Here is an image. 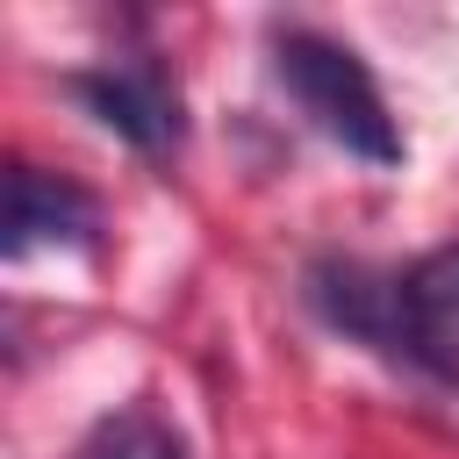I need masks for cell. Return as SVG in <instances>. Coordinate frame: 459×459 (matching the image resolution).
Returning a JSON list of instances; mask_svg holds the SVG:
<instances>
[{"mask_svg":"<svg viewBox=\"0 0 459 459\" xmlns=\"http://www.w3.org/2000/svg\"><path fill=\"white\" fill-rule=\"evenodd\" d=\"M301 301H308L337 337H351V344L380 351L387 366H402V373L437 380V387L459 394V344L416 316L402 273H387V265H373V258L323 251V258H308V273H301Z\"/></svg>","mask_w":459,"mask_h":459,"instance_id":"cell-1","label":"cell"},{"mask_svg":"<svg viewBox=\"0 0 459 459\" xmlns=\"http://www.w3.org/2000/svg\"><path fill=\"white\" fill-rule=\"evenodd\" d=\"M273 72H280V86L294 93V108L337 143V151H351L359 165H402V122H394V108H387V93H380V79H373V65L351 50V43H337V36H323V29H273Z\"/></svg>","mask_w":459,"mask_h":459,"instance_id":"cell-2","label":"cell"},{"mask_svg":"<svg viewBox=\"0 0 459 459\" xmlns=\"http://www.w3.org/2000/svg\"><path fill=\"white\" fill-rule=\"evenodd\" d=\"M65 86L108 136H122L143 158H165V151L186 143V100H179V86L158 57H108L93 72H72Z\"/></svg>","mask_w":459,"mask_h":459,"instance_id":"cell-3","label":"cell"},{"mask_svg":"<svg viewBox=\"0 0 459 459\" xmlns=\"http://www.w3.org/2000/svg\"><path fill=\"white\" fill-rule=\"evenodd\" d=\"M100 244V201L79 179H57L43 165H14L7 172V258L29 251H93Z\"/></svg>","mask_w":459,"mask_h":459,"instance_id":"cell-4","label":"cell"},{"mask_svg":"<svg viewBox=\"0 0 459 459\" xmlns=\"http://www.w3.org/2000/svg\"><path fill=\"white\" fill-rule=\"evenodd\" d=\"M86 459H186V437H179L158 409L136 402V409H115V416L93 423Z\"/></svg>","mask_w":459,"mask_h":459,"instance_id":"cell-5","label":"cell"},{"mask_svg":"<svg viewBox=\"0 0 459 459\" xmlns=\"http://www.w3.org/2000/svg\"><path fill=\"white\" fill-rule=\"evenodd\" d=\"M402 287H409L416 316L459 344V244H437V251H423L416 265H402Z\"/></svg>","mask_w":459,"mask_h":459,"instance_id":"cell-6","label":"cell"}]
</instances>
